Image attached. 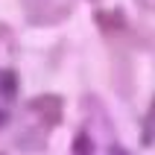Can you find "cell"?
<instances>
[{
	"instance_id": "cell-7",
	"label": "cell",
	"mask_w": 155,
	"mask_h": 155,
	"mask_svg": "<svg viewBox=\"0 0 155 155\" xmlns=\"http://www.w3.org/2000/svg\"><path fill=\"white\" fill-rule=\"evenodd\" d=\"M108 155H132L129 149H123L120 143H111V149H108Z\"/></svg>"
},
{
	"instance_id": "cell-1",
	"label": "cell",
	"mask_w": 155,
	"mask_h": 155,
	"mask_svg": "<svg viewBox=\"0 0 155 155\" xmlns=\"http://www.w3.org/2000/svg\"><path fill=\"white\" fill-rule=\"evenodd\" d=\"M21 9L29 26H56L70 18L73 0H21Z\"/></svg>"
},
{
	"instance_id": "cell-2",
	"label": "cell",
	"mask_w": 155,
	"mask_h": 155,
	"mask_svg": "<svg viewBox=\"0 0 155 155\" xmlns=\"http://www.w3.org/2000/svg\"><path fill=\"white\" fill-rule=\"evenodd\" d=\"M61 108H64V100L59 94H38L35 100H29V111L38 114L41 120H47V126L61 123Z\"/></svg>"
},
{
	"instance_id": "cell-3",
	"label": "cell",
	"mask_w": 155,
	"mask_h": 155,
	"mask_svg": "<svg viewBox=\"0 0 155 155\" xmlns=\"http://www.w3.org/2000/svg\"><path fill=\"white\" fill-rule=\"evenodd\" d=\"M97 24L103 32H123L129 26V21L120 9H108V12H97Z\"/></svg>"
},
{
	"instance_id": "cell-5",
	"label": "cell",
	"mask_w": 155,
	"mask_h": 155,
	"mask_svg": "<svg viewBox=\"0 0 155 155\" xmlns=\"http://www.w3.org/2000/svg\"><path fill=\"white\" fill-rule=\"evenodd\" d=\"M140 138H143V147H152V143H155V97H152V105L147 108V117H143V132H140Z\"/></svg>"
},
{
	"instance_id": "cell-6",
	"label": "cell",
	"mask_w": 155,
	"mask_h": 155,
	"mask_svg": "<svg viewBox=\"0 0 155 155\" xmlns=\"http://www.w3.org/2000/svg\"><path fill=\"white\" fill-rule=\"evenodd\" d=\"M0 94L6 97V100H15V94H18V76H15V70H0Z\"/></svg>"
},
{
	"instance_id": "cell-4",
	"label": "cell",
	"mask_w": 155,
	"mask_h": 155,
	"mask_svg": "<svg viewBox=\"0 0 155 155\" xmlns=\"http://www.w3.org/2000/svg\"><path fill=\"white\" fill-rule=\"evenodd\" d=\"M70 155H94V138H91V132L79 129L73 135V143H70Z\"/></svg>"
},
{
	"instance_id": "cell-9",
	"label": "cell",
	"mask_w": 155,
	"mask_h": 155,
	"mask_svg": "<svg viewBox=\"0 0 155 155\" xmlns=\"http://www.w3.org/2000/svg\"><path fill=\"white\" fill-rule=\"evenodd\" d=\"M3 123H6V111H0V126H3Z\"/></svg>"
},
{
	"instance_id": "cell-8",
	"label": "cell",
	"mask_w": 155,
	"mask_h": 155,
	"mask_svg": "<svg viewBox=\"0 0 155 155\" xmlns=\"http://www.w3.org/2000/svg\"><path fill=\"white\" fill-rule=\"evenodd\" d=\"M140 9H147V12H155V0H135Z\"/></svg>"
}]
</instances>
